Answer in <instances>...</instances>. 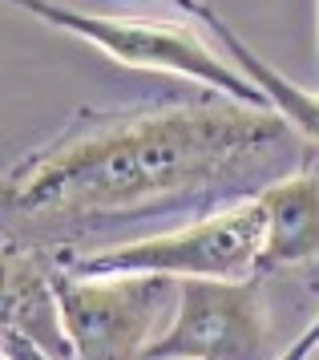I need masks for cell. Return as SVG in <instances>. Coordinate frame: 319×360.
<instances>
[{
    "label": "cell",
    "mask_w": 319,
    "mask_h": 360,
    "mask_svg": "<svg viewBox=\"0 0 319 360\" xmlns=\"http://www.w3.org/2000/svg\"><path fill=\"white\" fill-rule=\"evenodd\" d=\"M291 126L275 110L190 101L89 117L0 174V243L129 219L207 195L263 162Z\"/></svg>",
    "instance_id": "6da1fadb"
},
{
    "label": "cell",
    "mask_w": 319,
    "mask_h": 360,
    "mask_svg": "<svg viewBox=\"0 0 319 360\" xmlns=\"http://www.w3.org/2000/svg\"><path fill=\"white\" fill-rule=\"evenodd\" d=\"M267 243V219L259 198L235 202L219 214L186 223L166 235L77 255L61 263L77 276H166V279H251Z\"/></svg>",
    "instance_id": "7a4b0ae2"
},
{
    "label": "cell",
    "mask_w": 319,
    "mask_h": 360,
    "mask_svg": "<svg viewBox=\"0 0 319 360\" xmlns=\"http://www.w3.org/2000/svg\"><path fill=\"white\" fill-rule=\"evenodd\" d=\"M53 295L69 360H145L178 308V279L77 276L57 263Z\"/></svg>",
    "instance_id": "3957f363"
},
{
    "label": "cell",
    "mask_w": 319,
    "mask_h": 360,
    "mask_svg": "<svg viewBox=\"0 0 319 360\" xmlns=\"http://www.w3.org/2000/svg\"><path fill=\"white\" fill-rule=\"evenodd\" d=\"M16 8H25L32 17H41L53 29L89 41L97 49H105L113 61L129 69H166V73H182L194 82L210 85L219 98L239 101V105H255V110H271L267 94L259 89L247 73H235L223 65V57L210 49L202 33L182 20H158V17H101V13H77V8H61L53 0H8Z\"/></svg>",
    "instance_id": "277c9868"
},
{
    "label": "cell",
    "mask_w": 319,
    "mask_h": 360,
    "mask_svg": "<svg viewBox=\"0 0 319 360\" xmlns=\"http://www.w3.org/2000/svg\"><path fill=\"white\" fill-rule=\"evenodd\" d=\"M259 279H178V308L145 360H267Z\"/></svg>",
    "instance_id": "5b68a950"
},
{
    "label": "cell",
    "mask_w": 319,
    "mask_h": 360,
    "mask_svg": "<svg viewBox=\"0 0 319 360\" xmlns=\"http://www.w3.org/2000/svg\"><path fill=\"white\" fill-rule=\"evenodd\" d=\"M57 263L61 255L41 247L0 243V328L25 332L57 360H69V340L61 332L57 295H53Z\"/></svg>",
    "instance_id": "8992f818"
},
{
    "label": "cell",
    "mask_w": 319,
    "mask_h": 360,
    "mask_svg": "<svg viewBox=\"0 0 319 360\" xmlns=\"http://www.w3.org/2000/svg\"><path fill=\"white\" fill-rule=\"evenodd\" d=\"M259 207L267 219V243L259 255L263 271H283L319 255V170H299L275 179L259 191Z\"/></svg>",
    "instance_id": "52a82bcc"
},
{
    "label": "cell",
    "mask_w": 319,
    "mask_h": 360,
    "mask_svg": "<svg viewBox=\"0 0 319 360\" xmlns=\"http://www.w3.org/2000/svg\"><path fill=\"white\" fill-rule=\"evenodd\" d=\"M4 352H8V360H57L48 348H41V344L32 340V336L8 332V328H4Z\"/></svg>",
    "instance_id": "ba28073f"
},
{
    "label": "cell",
    "mask_w": 319,
    "mask_h": 360,
    "mask_svg": "<svg viewBox=\"0 0 319 360\" xmlns=\"http://www.w3.org/2000/svg\"><path fill=\"white\" fill-rule=\"evenodd\" d=\"M315 348H319V316L304 328V332H299V336H295V344H291V348H287L279 360H307Z\"/></svg>",
    "instance_id": "9c48e42d"
},
{
    "label": "cell",
    "mask_w": 319,
    "mask_h": 360,
    "mask_svg": "<svg viewBox=\"0 0 319 360\" xmlns=\"http://www.w3.org/2000/svg\"><path fill=\"white\" fill-rule=\"evenodd\" d=\"M0 360H8V352H4V328H0Z\"/></svg>",
    "instance_id": "30bf717a"
}]
</instances>
